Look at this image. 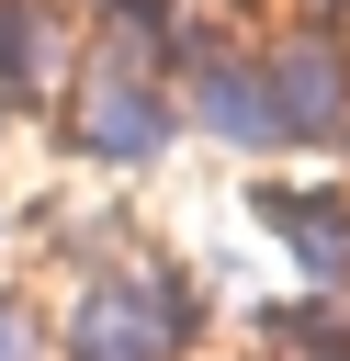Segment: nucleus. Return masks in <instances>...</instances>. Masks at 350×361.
I'll use <instances>...</instances> for the list:
<instances>
[{
    "label": "nucleus",
    "mask_w": 350,
    "mask_h": 361,
    "mask_svg": "<svg viewBox=\"0 0 350 361\" xmlns=\"http://www.w3.org/2000/svg\"><path fill=\"white\" fill-rule=\"evenodd\" d=\"M192 327L203 305L181 293V271H102L68 305V361H181Z\"/></svg>",
    "instance_id": "obj_1"
},
{
    "label": "nucleus",
    "mask_w": 350,
    "mask_h": 361,
    "mask_svg": "<svg viewBox=\"0 0 350 361\" xmlns=\"http://www.w3.org/2000/svg\"><path fill=\"white\" fill-rule=\"evenodd\" d=\"M68 135L102 158V169H147L169 147V90L158 79H124V68H90L79 102H68Z\"/></svg>",
    "instance_id": "obj_2"
},
{
    "label": "nucleus",
    "mask_w": 350,
    "mask_h": 361,
    "mask_svg": "<svg viewBox=\"0 0 350 361\" xmlns=\"http://www.w3.org/2000/svg\"><path fill=\"white\" fill-rule=\"evenodd\" d=\"M260 68H271V102H282V135L327 147V135L350 124V56H339L327 34H294V45L260 56Z\"/></svg>",
    "instance_id": "obj_3"
},
{
    "label": "nucleus",
    "mask_w": 350,
    "mask_h": 361,
    "mask_svg": "<svg viewBox=\"0 0 350 361\" xmlns=\"http://www.w3.org/2000/svg\"><path fill=\"white\" fill-rule=\"evenodd\" d=\"M192 124L226 135V147H282L271 68H260V56H203V68H192Z\"/></svg>",
    "instance_id": "obj_4"
},
{
    "label": "nucleus",
    "mask_w": 350,
    "mask_h": 361,
    "mask_svg": "<svg viewBox=\"0 0 350 361\" xmlns=\"http://www.w3.org/2000/svg\"><path fill=\"white\" fill-rule=\"evenodd\" d=\"M68 79V34L45 0H0V102H45Z\"/></svg>",
    "instance_id": "obj_5"
},
{
    "label": "nucleus",
    "mask_w": 350,
    "mask_h": 361,
    "mask_svg": "<svg viewBox=\"0 0 350 361\" xmlns=\"http://www.w3.org/2000/svg\"><path fill=\"white\" fill-rule=\"evenodd\" d=\"M260 226H282V248L305 259V282H350V214H339V203H294V192H260Z\"/></svg>",
    "instance_id": "obj_6"
},
{
    "label": "nucleus",
    "mask_w": 350,
    "mask_h": 361,
    "mask_svg": "<svg viewBox=\"0 0 350 361\" xmlns=\"http://www.w3.org/2000/svg\"><path fill=\"white\" fill-rule=\"evenodd\" d=\"M0 361H34V316H23L11 293H0Z\"/></svg>",
    "instance_id": "obj_7"
}]
</instances>
